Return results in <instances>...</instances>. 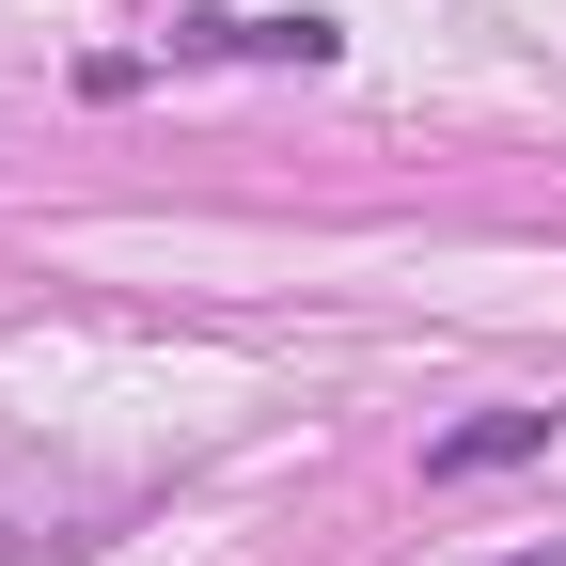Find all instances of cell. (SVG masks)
I'll return each instance as SVG.
<instances>
[{
  "label": "cell",
  "mask_w": 566,
  "mask_h": 566,
  "mask_svg": "<svg viewBox=\"0 0 566 566\" xmlns=\"http://www.w3.org/2000/svg\"><path fill=\"white\" fill-rule=\"evenodd\" d=\"M158 63H346V32L315 17V0H300V17H174Z\"/></svg>",
  "instance_id": "1"
},
{
  "label": "cell",
  "mask_w": 566,
  "mask_h": 566,
  "mask_svg": "<svg viewBox=\"0 0 566 566\" xmlns=\"http://www.w3.org/2000/svg\"><path fill=\"white\" fill-rule=\"evenodd\" d=\"M535 457H551V409H472L424 441V488H488V472H535Z\"/></svg>",
  "instance_id": "2"
},
{
  "label": "cell",
  "mask_w": 566,
  "mask_h": 566,
  "mask_svg": "<svg viewBox=\"0 0 566 566\" xmlns=\"http://www.w3.org/2000/svg\"><path fill=\"white\" fill-rule=\"evenodd\" d=\"M504 566H566V551H504Z\"/></svg>",
  "instance_id": "3"
}]
</instances>
